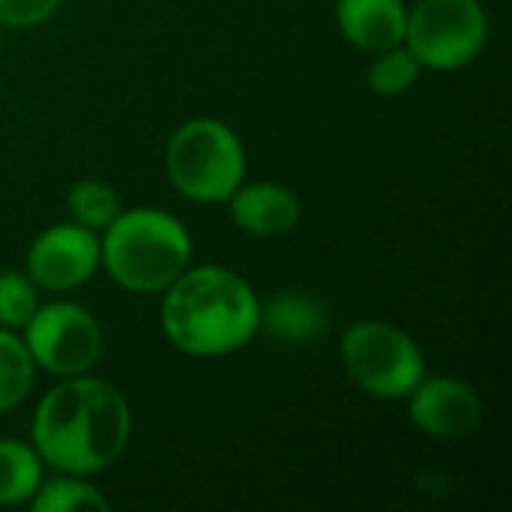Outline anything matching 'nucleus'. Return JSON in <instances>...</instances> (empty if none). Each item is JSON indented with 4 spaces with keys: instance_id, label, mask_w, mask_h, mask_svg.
Segmentation results:
<instances>
[{
    "instance_id": "obj_1",
    "label": "nucleus",
    "mask_w": 512,
    "mask_h": 512,
    "mask_svg": "<svg viewBox=\"0 0 512 512\" xmlns=\"http://www.w3.org/2000/svg\"><path fill=\"white\" fill-rule=\"evenodd\" d=\"M132 432L126 399L105 381L72 375L36 408L33 450L63 474L87 477L114 465Z\"/></svg>"
},
{
    "instance_id": "obj_2",
    "label": "nucleus",
    "mask_w": 512,
    "mask_h": 512,
    "mask_svg": "<svg viewBox=\"0 0 512 512\" xmlns=\"http://www.w3.org/2000/svg\"><path fill=\"white\" fill-rule=\"evenodd\" d=\"M162 303L168 342L192 357H222L258 333V297L246 279L225 267L183 270Z\"/></svg>"
},
{
    "instance_id": "obj_3",
    "label": "nucleus",
    "mask_w": 512,
    "mask_h": 512,
    "mask_svg": "<svg viewBox=\"0 0 512 512\" xmlns=\"http://www.w3.org/2000/svg\"><path fill=\"white\" fill-rule=\"evenodd\" d=\"M99 249L117 285L138 294H153L165 291L189 267L192 240L177 216L138 207L117 213V219L105 228Z\"/></svg>"
},
{
    "instance_id": "obj_4",
    "label": "nucleus",
    "mask_w": 512,
    "mask_h": 512,
    "mask_svg": "<svg viewBox=\"0 0 512 512\" xmlns=\"http://www.w3.org/2000/svg\"><path fill=\"white\" fill-rule=\"evenodd\" d=\"M165 168L180 195L216 204L231 198V192L243 183L246 153L231 126L213 117H198L171 135Z\"/></svg>"
},
{
    "instance_id": "obj_5",
    "label": "nucleus",
    "mask_w": 512,
    "mask_h": 512,
    "mask_svg": "<svg viewBox=\"0 0 512 512\" xmlns=\"http://www.w3.org/2000/svg\"><path fill=\"white\" fill-rule=\"evenodd\" d=\"M342 363L357 387L375 399L408 396L426 372L417 342L384 321L351 324L342 336Z\"/></svg>"
},
{
    "instance_id": "obj_6",
    "label": "nucleus",
    "mask_w": 512,
    "mask_h": 512,
    "mask_svg": "<svg viewBox=\"0 0 512 512\" xmlns=\"http://www.w3.org/2000/svg\"><path fill=\"white\" fill-rule=\"evenodd\" d=\"M486 36L489 21L477 0H420L408 12V51L429 69H459L471 63L483 51Z\"/></svg>"
},
{
    "instance_id": "obj_7",
    "label": "nucleus",
    "mask_w": 512,
    "mask_h": 512,
    "mask_svg": "<svg viewBox=\"0 0 512 512\" xmlns=\"http://www.w3.org/2000/svg\"><path fill=\"white\" fill-rule=\"evenodd\" d=\"M24 348L51 375H87L102 357V330L78 303H48L24 324Z\"/></svg>"
},
{
    "instance_id": "obj_8",
    "label": "nucleus",
    "mask_w": 512,
    "mask_h": 512,
    "mask_svg": "<svg viewBox=\"0 0 512 512\" xmlns=\"http://www.w3.org/2000/svg\"><path fill=\"white\" fill-rule=\"evenodd\" d=\"M99 261L102 249L90 228L78 222L51 225L27 252V276L48 291H72L96 273Z\"/></svg>"
},
{
    "instance_id": "obj_9",
    "label": "nucleus",
    "mask_w": 512,
    "mask_h": 512,
    "mask_svg": "<svg viewBox=\"0 0 512 512\" xmlns=\"http://www.w3.org/2000/svg\"><path fill=\"white\" fill-rule=\"evenodd\" d=\"M411 423L441 441L462 438L480 426L483 405L477 393L453 378H435V381H420L411 393Z\"/></svg>"
},
{
    "instance_id": "obj_10",
    "label": "nucleus",
    "mask_w": 512,
    "mask_h": 512,
    "mask_svg": "<svg viewBox=\"0 0 512 512\" xmlns=\"http://www.w3.org/2000/svg\"><path fill=\"white\" fill-rule=\"evenodd\" d=\"M336 24L351 45L381 54L405 42L408 9L402 0H339Z\"/></svg>"
},
{
    "instance_id": "obj_11",
    "label": "nucleus",
    "mask_w": 512,
    "mask_h": 512,
    "mask_svg": "<svg viewBox=\"0 0 512 512\" xmlns=\"http://www.w3.org/2000/svg\"><path fill=\"white\" fill-rule=\"evenodd\" d=\"M234 222L255 237H282L300 222V201L279 183H249L231 192Z\"/></svg>"
},
{
    "instance_id": "obj_12",
    "label": "nucleus",
    "mask_w": 512,
    "mask_h": 512,
    "mask_svg": "<svg viewBox=\"0 0 512 512\" xmlns=\"http://www.w3.org/2000/svg\"><path fill=\"white\" fill-rule=\"evenodd\" d=\"M258 330L288 345H309L330 330V312L312 294L279 291L258 309Z\"/></svg>"
},
{
    "instance_id": "obj_13",
    "label": "nucleus",
    "mask_w": 512,
    "mask_h": 512,
    "mask_svg": "<svg viewBox=\"0 0 512 512\" xmlns=\"http://www.w3.org/2000/svg\"><path fill=\"white\" fill-rule=\"evenodd\" d=\"M42 486V459L21 441H0V507L24 504Z\"/></svg>"
},
{
    "instance_id": "obj_14",
    "label": "nucleus",
    "mask_w": 512,
    "mask_h": 512,
    "mask_svg": "<svg viewBox=\"0 0 512 512\" xmlns=\"http://www.w3.org/2000/svg\"><path fill=\"white\" fill-rule=\"evenodd\" d=\"M33 387V357L24 342L9 330H0V414L27 399Z\"/></svg>"
},
{
    "instance_id": "obj_15",
    "label": "nucleus",
    "mask_w": 512,
    "mask_h": 512,
    "mask_svg": "<svg viewBox=\"0 0 512 512\" xmlns=\"http://www.w3.org/2000/svg\"><path fill=\"white\" fill-rule=\"evenodd\" d=\"M66 204H69L72 222H78L90 231H105L120 213L117 192L102 180H78L69 189Z\"/></svg>"
},
{
    "instance_id": "obj_16",
    "label": "nucleus",
    "mask_w": 512,
    "mask_h": 512,
    "mask_svg": "<svg viewBox=\"0 0 512 512\" xmlns=\"http://www.w3.org/2000/svg\"><path fill=\"white\" fill-rule=\"evenodd\" d=\"M36 512H84V510H108V501L99 489L84 483L81 477L51 480L48 486H39L30 498Z\"/></svg>"
},
{
    "instance_id": "obj_17",
    "label": "nucleus",
    "mask_w": 512,
    "mask_h": 512,
    "mask_svg": "<svg viewBox=\"0 0 512 512\" xmlns=\"http://www.w3.org/2000/svg\"><path fill=\"white\" fill-rule=\"evenodd\" d=\"M420 75V63L408 48H387L369 69V87L378 96H396L408 90Z\"/></svg>"
},
{
    "instance_id": "obj_18",
    "label": "nucleus",
    "mask_w": 512,
    "mask_h": 512,
    "mask_svg": "<svg viewBox=\"0 0 512 512\" xmlns=\"http://www.w3.org/2000/svg\"><path fill=\"white\" fill-rule=\"evenodd\" d=\"M36 309H39V303H36V288H33L30 276L3 270L0 273V327H6V330L24 327Z\"/></svg>"
},
{
    "instance_id": "obj_19",
    "label": "nucleus",
    "mask_w": 512,
    "mask_h": 512,
    "mask_svg": "<svg viewBox=\"0 0 512 512\" xmlns=\"http://www.w3.org/2000/svg\"><path fill=\"white\" fill-rule=\"evenodd\" d=\"M63 0H0V24L33 27L48 21Z\"/></svg>"
}]
</instances>
